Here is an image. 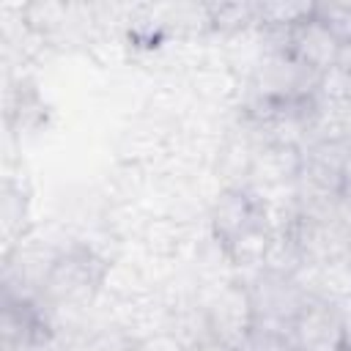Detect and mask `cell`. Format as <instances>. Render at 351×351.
<instances>
[{"mask_svg": "<svg viewBox=\"0 0 351 351\" xmlns=\"http://www.w3.org/2000/svg\"><path fill=\"white\" fill-rule=\"evenodd\" d=\"M337 66L346 69L351 74V44L348 47H340V55H337Z\"/></svg>", "mask_w": 351, "mask_h": 351, "instance_id": "7c38bea8", "label": "cell"}, {"mask_svg": "<svg viewBox=\"0 0 351 351\" xmlns=\"http://www.w3.org/2000/svg\"><path fill=\"white\" fill-rule=\"evenodd\" d=\"M195 85L208 99H225L228 93H233V74L225 69H203L195 77Z\"/></svg>", "mask_w": 351, "mask_h": 351, "instance_id": "9c48e42d", "label": "cell"}, {"mask_svg": "<svg viewBox=\"0 0 351 351\" xmlns=\"http://www.w3.org/2000/svg\"><path fill=\"white\" fill-rule=\"evenodd\" d=\"M315 14V3H258V22L266 30H293Z\"/></svg>", "mask_w": 351, "mask_h": 351, "instance_id": "8992f818", "label": "cell"}, {"mask_svg": "<svg viewBox=\"0 0 351 351\" xmlns=\"http://www.w3.org/2000/svg\"><path fill=\"white\" fill-rule=\"evenodd\" d=\"M288 340L296 351H346L348 332L340 307L310 296L288 329Z\"/></svg>", "mask_w": 351, "mask_h": 351, "instance_id": "6da1fadb", "label": "cell"}, {"mask_svg": "<svg viewBox=\"0 0 351 351\" xmlns=\"http://www.w3.org/2000/svg\"><path fill=\"white\" fill-rule=\"evenodd\" d=\"M186 351H233V348H228L222 340H217L214 335H206V337H200L195 346H186Z\"/></svg>", "mask_w": 351, "mask_h": 351, "instance_id": "8fae6325", "label": "cell"}, {"mask_svg": "<svg viewBox=\"0 0 351 351\" xmlns=\"http://www.w3.org/2000/svg\"><path fill=\"white\" fill-rule=\"evenodd\" d=\"M288 52L302 60L307 69L324 74L326 69L337 66V55H340V44L332 38V33L315 19V14L296 25L288 36Z\"/></svg>", "mask_w": 351, "mask_h": 351, "instance_id": "5b68a950", "label": "cell"}, {"mask_svg": "<svg viewBox=\"0 0 351 351\" xmlns=\"http://www.w3.org/2000/svg\"><path fill=\"white\" fill-rule=\"evenodd\" d=\"M208 335L222 340L228 348L241 351L255 329V313H252V299L250 291L244 288H225L217 293L214 304L208 307Z\"/></svg>", "mask_w": 351, "mask_h": 351, "instance_id": "7a4b0ae2", "label": "cell"}, {"mask_svg": "<svg viewBox=\"0 0 351 351\" xmlns=\"http://www.w3.org/2000/svg\"><path fill=\"white\" fill-rule=\"evenodd\" d=\"M346 351H351V346H348V348H346Z\"/></svg>", "mask_w": 351, "mask_h": 351, "instance_id": "4fadbf2b", "label": "cell"}, {"mask_svg": "<svg viewBox=\"0 0 351 351\" xmlns=\"http://www.w3.org/2000/svg\"><path fill=\"white\" fill-rule=\"evenodd\" d=\"M315 19L340 47L351 44V3H315Z\"/></svg>", "mask_w": 351, "mask_h": 351, "instance_id": "ba28073f", "label": "cell"}, {"mask_svg": "<svg viewBox=\"0 0 351 351\" xmlns=\"http://www.w3.org/2000/svg\"><path fill=\"white\" fill-rule=\"evenodd\" d=\"M137 351H186V346L167 332H154L145 340H140Z\"/></svg>", "mask_w": 351, "mask_h": 351, "instance_id": "30bf717a", "label": "cell"}, {"mask_svg": "<svg viewBox=\"0 0 351 351\" xmlns=\"http://www.w3.org/2000/svg\"><path fill=\"white\" fill-rule=\"evenodd\" d=\"M101 274L104 266L90 252H69L52 263L47 274V288L60 299H80L99 285Z\"/></svg>", "mask_w": 351, "mask_h": 351, "instance_id": "277c9868", "label": "cell"}, {"mask_svg": "<svg viewBox=\"0 0 351 351\" xmlns=\"http://www.w3.org/2000/svg\"><path fill=\"white\" fill-rule=\"evenodd\" d=\"M261 217L263 214H261L255 197L244 189H225L222 195H217L214 208H211L214 230L225 241V247H230L244 233H250L255 228H263Z\"/></svg>", "mask_w": 351, "mask_h": 351, "instance_id": "3957f363", "label": "cell"}, {"mask_svg": "<svg viewBox=\"0 0 351 351\" xmlns=\"http://www.w3.org/2000/svg\"><path fill=\"white\" fill-rule=\"evenodd\" d=\"M206 14L214 27L236 33L244 30L250 22H258V3H219V5H208Z\"/></svg>", "mask_w": 351, "mask_h": 351, "instance_id": "52a82bcc", "label": "cell"}]
</instances>
